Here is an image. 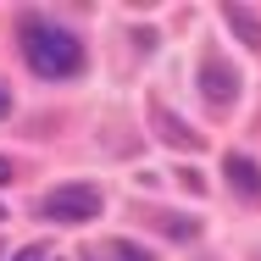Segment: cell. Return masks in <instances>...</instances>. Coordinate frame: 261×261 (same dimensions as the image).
Returning a JSON list of instances; mask_svg holds the SVG:
<instances>
[{
  "label": "cell",
  "mask_w": 261,
  "mask_h": 261,
  "mask_svg": "<svg viewBox=\"0 0 261 261\" xmlns=\"http://www.w3.org/2000/svg\"><path fill=\"white\" fill-rule=\"evenodd\" d=\"M17 39H22L28 72L45 78V84L78 78L84 61H89V56H84V39H78L72 28H61V22H45V17H22V22H17Z\"/></svg>",
  "instance_id": "obj_1"
},
{
  "label": "cell",
  "mask_w": 261,
  "mask_h": 261,
  "mask_svg": "<svg viewBox=\"0 0 261 261\" xmlns=\"http://www.w3.org/2000/svg\"><path fill=\"white\" fill-rule=\"evenodd\" d=\"M106 211V195L95 184H56L50 195L39 200V217L45 222H67V228H84V222H95Z\"/></svg>",
  "instance_id": "obj_2"
},
{
  "label": "cell",
  "mask_w": 261,
  "mask_h": 261,
  "mask_svg": "<svg viewBox=\"0 0 261 261\" xmlns=\"http://www.w3.org/2000/svg\"><path fill=\"white\" fill-rule=\"evenodd\" d=\"M195 72H200V95H206L217 111H228V106L239 100V72H233L217 50H200V67H195Z\"/></svg>",
  "instance_id": "obj_3"
},
{
  "label": "cell",
  "mask_w": 261,
  "mask_h": 261,
  "mask_svg": "<svg viewBox=\"0 0 261 261\" xmlns=\"http://www.w3.org/2000/svg\"><path fill=\"white\" fill-rule=\"evenodd\" d=\"M222 172H228V189H233L239 200L261 206V161H256V156H245V150H228V156H222Z\"/></svg>",
  "instance_id": "obj_4"
},
{
  "label": "cell",
  "mask_w": 261,
  "mask_h": 261,
  "mask_svg": "<svg viewBox=\"0 0 261 261\" xmlns=\"http://www.w3.org/2000/svg\"><path fill=\"white\" fill-rule=\"evenodd\" d=\"M150 122H156V134L167 139V145H178V150H206V134H200V128H189L178 111L156 106V111H150Z\"/></svg>",
  "instance_id": "obj_5"
},
{
  "label": "cell",
  "mask_w": 261,
  "mask_h": 261,
  "mask_svg": "<svg viewBox=\"0 0 261 261\" xmlns=\"http://www.w3.org/2000/svg\"><path fill=\"white\" fill-rule=\"evenodd\" d=\"M222 22L233 28V39H245V50L261 56V17L250 11V6H222Z\"/></svg>",
  "instance_id": "obj_6"
},
{
  "label": "cell",
  "mask_w": 261,
  "mask_h": 261,
  "mask_svg": "<svg viewBox=\"0 0 261 261\" xmlns=\"http://www.w3.org/2000/svg\"><path fill=\"white\" fill-rule=\"evenodd\" d=\"M150 222H156L167 239H184V245L200 239V217H167V211H150Z\"/></svg>",
  "instance_id": "obj_7"
},
{
  "label": "cell",
  "mask_w": 261,
  "mask_h": 261,
  "mask_svg": "<svg viewBox=\"0 0 261 261\" xmlns=\"http://www.w3.org/2000/svg\"><path fill=\"white\" fill-rule=\"evenodd\" d=\"M106 256H117V261H156V250H150V245H139V239H111V245H106Z\"/></svg>",
  "instance_id": "obj_8"
},
{
  "label": "cell",
  "mask_w": 261,
  "mask_h": 261,
  "mask_svg": "<svg viewBox=\"0 0 261 261\" xmlns=\"http://www.w3.org/2000/svg\"><path fill=\"white\" fill-rule=\"evenodd\" d=\"M45 256H50L45 245H22V250H11V261H45Z\"/></svg>",
  "instance_id": "obj_9"
},
{
  "label": "cell",
  "mask_w": 261,
  "mask_h": 261,
  "mask_svg": "<svg viewBox=\"0 0 261 261\" xmlns=\"http://www.w3.org/2000/svg\"><path fill=\"white\" fill-rule=\"evenodd\" d=\"M6 117H11V89L0 84V122H6Z\"/></svg>",
  "instance_id": "obj_10"
},
{
  "label": "cell",
  "mask_w": 261,
  "mask_h": 261,
  "mask_svg": "<svg viewBox=\"0 0 261 261\" xmlns=\"http://www.w3.org/2000/svg\"><path fill=\"white\" fill-rule=\"evenodd\" d=\"M11 178H17V167H11V161L0 156V184H11Z\"/></svg>",
  "instance_id": "obj_11"
},
{
  "label": "cell",
  "mask_w": 261,
  "mask_h": 261,
  "mask_svg": "<svg viewBox=\"0 0 261 261\" xmlns=\"http://www.w3.org/2000/svg\"><path fill=\"white\" fill-rule=\"evenodd\" d=\"M0 222H6V206H0Z\"/></svg>",
  "instance_id": "obj_12"
},
{
  "label": "cell",
  "mask_w": 261,
  "mask_h": 261,
  "mask_svg": "<svg viewBox=\"0 0 261 261\" xmlns=\"http://www.w3.org/2000/svg\"><path fill=\"white\" fill-rule=\"evenodd\" d=\"M0 256H6V250H0Z\"/></svg>",
  "instance_id": "obj_13"
},
{
  "label": "cell",
  "mask_w": 261,
  "mask_h": 261,
  "mask_svg": "<svg viewBox=\"0 0 261 261\" xmlns=\"http://www.w3.org/2000/svg\"><path fill=\"white\" fill-rule=\"evenodd\" d=\"M256 261H261V256H256Z\"/></svg>",
  "instance_id": "obj_14"
}]
</instances>
